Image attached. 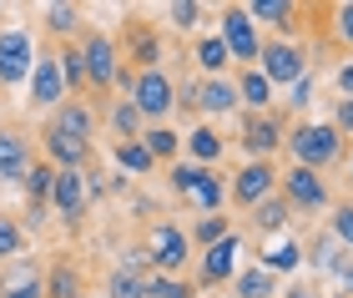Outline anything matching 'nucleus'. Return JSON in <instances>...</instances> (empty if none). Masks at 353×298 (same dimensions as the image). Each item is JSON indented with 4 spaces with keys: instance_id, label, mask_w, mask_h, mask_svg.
<instances>
[{
    "instance_id": "1",
    "label": "nucleus",
    "mask_w": 353,
    "mask_h": 298,
    "mask_svg": "<svg viewBox=\"0 0 353 298\" xmlns=\"http://www.w3.org/2000/svg\"><path fill=\"white\" fill-rule=\"evenodd\" d=\"M283 147L293 152V167L323 172L343 157V137L328 127V121H298L293 132H283Z\"/></svg>"
},
{
    "instance_id": "2",
    "label": "nucleus",
    "mask_w": 353,
    "mask_h": 298,
    "mask_svg": "<svg viewBox=\"0 0 353 298\" xmlns=\"http://www.w3.org/2000/svg\"><path fill=\"white\" fill-rule=\"evenodd\" d=\"M172 192H176V197H187L192 208H202V217H207V212H217L222 202H228V182H222L212 167L172 162Z\"/></svg>"
},
{
    "instance_id": "3",
    "label": "nucleus",
    "mask_w": 353,
    "mask_h": 298,
    "mask_svg": "<svg viewBox=\"0 0 353 298\" xmlns=\"http://www.w3.org/2000/svg\"><path fill=\"white\" fill-rule=\"evenodd\" d=\"M258 71L268 76L272 91H278V86H293V81L308 76V51H303L298 41H288V36H268L263 51H258Z\"/></svg>"
},
{
    "instance_id": "4",
    "label": "nucleus",
    "mask_w": 353,
    "mask_h": 298,
    "mask_svg": "<svg viewBox=\"0 0 353 298\" xmlns=\"http://www.w3.org/2000/svg\"><path fill=\"white\" fill-rule=\"evenodd\" d=\"M137 106V117L147 121V127H162V117L176 112V97H172V76L162 66H147V71H137V81H132V97H126Z\"/></svg>"
},
{
    "instance_id": "5",
    "label": "nucleus",
    "mask_w": 353,
    "mask_h": 298,
    "mask_svg": "<svg viewBox=\"0 0 353 298\" xmlns=\"http://www.w3.org/2000/svg\"><path fill=\"white\" fill-rule=\"evenodd\" d=\"M30 66H36V36L26 26H6L0 30V86L15 91L30 81Z\"/></svg>"
},
{
    "instance_id": "6",
    "label": "nucleus",
    "mask_w": 353,
    "mask_h": 298,
    "mask_svg": "<svg viewBox=\"0 0 353 298\" xmlns=\"http://www.w3.org/2000/svg\"><path fill=\"white\" fill-rule=\"evenodd\" d=\"M81 66H86V86L111 91L117 86V71H121V46L106 30H86L81 36Z\"/></svg>"
},
{
    "instance_id": "7",
    "label": "nucleus",
    "mask_w": 353,
    "mask_h": 298,
    "mask_svg": "<svg viewBox=\"0 0 353 298\" xmlns=\"http://www.w3.org/2000/svg\"><path fill=\"white\" fill-rule=\"evenodd\" d=\"M217 41L228 46V56L237 61V66H258V51H263V30L248 21V10H243V6H222Z\"/></svg>"
},
{
    "instance_id": "8",
    "label": "nucleus",
    "mask_w": 353,
    "mask_h": 298,
    "mask_svg": "<svg viewBox=\"0 0 353 298\" xmlns=\"http://www.w3.org/2000/svg\"><path fill=\"white\" fill-rule=\"evenodd\" d=\"M278 197L288 202V212H323L333 202L323 172H308V167H288L278 177Z\"/></svg>"
},
{
    "instance_id": "9",
    "label": "nucleus",
    "mask_w": 353,
    "mask_h": 298,
    "mask_svg": "<svg viewBox=\"0 0 353 298\" xmlns=\"http://www.w3.org/2000/svg\"><path fill=\"white\" fill-rule=\"evenodd\" d=\"M141 253H147V263H152L157 273L176 278V273H182V263H187V232L176 228V223H152Z\"/></svg>"
},
{
    "instance_id": "10",
    "label": "nucleus",
    "mask_w": 353,
    "mask_h": 298,
    "mask_svg": "<svg viewBox=\"0 0 353 298\" xmlns=\"http://www.w3.org/2000/svg\"><path fill=\"white\" fill-rule=\"evenodd\" d=\"M278 177H283V172L272 167V162H248V167H237V177H232V187H228V197H232L243 212H252L258 202L278 197Z\"/></svg>"
},
{
    "instance_id": "11",
    "label": "nucleus",
    "mask_w": 353,
    "mask_h": 298,
    "mask_svg": "<svg viewBox=\"0 0 353 298\" xmlns=\"http://www.w3.org/2000/svg\"><path fill=\"white\" fill-rule=\"evenodd\" d=\"M26 101L36 106V112H56V106L66 101V81H61V61H56V51L36 56V66H30V81H26Z\"/></svg>"
},
{
    "instance_id": "12",
    "label": "nucleus",
    "mask_w": 353,
    "mask_h": 298,
    "mask_svg": "<svg viewBox=\"0 0 353 298\" xmlns=\"http://www.w3.org/2000/svg\"><path fill=\"white\" fill-rule=\"evenodd\" d=\"M237 147L248 152V162H272V152L283 147V121L272 117V112H248Z\"/></svg>"
},
{
    "instance_id": "13",
    "label": "nucleus",
    "mask_w": 353,
    "mask_h": 298,
    "mask_svg": "<svg viewBox=\"0 0 353 298\" xmlns=\"http://www.w3.org/2000/svg\"><path fill=\"white\" fill-rule=\"evenodd\" d=\"M36 142L21 127H0V182H26V172L36 167Z\"/></svg>"
},
{
    "instance_id": "14",
    "label": "nucleus",
    "mask_w": 353,
    "mask_h": 298,
    "mask_svg": "<svg viewBox=\"0 0 353 298\" xmlns=\"http://www.w3.org/2000/svg\"><path fill=\"white\" fill-rule=\"evenodd\" d=\"M237 253H243V232H228L222 243L202 248L197 284H202V288H217V284H228V278H237Z\"/></svg>"
},
{
    "instance_id": "15",
    "label": "nucleus",
    "mask_w": 353,
    "mask_h": 298,
    "mask_svg": "<svg viewBox=\"0 0 353 298\" xmlns=\"http://www.w3.org/2000/svg\"><path fill=\"white\" fill-rule=\"evenodd\" d=\"M46 208H56L61 223H76V217L86 212V172H56Z\"/></svg>"
},
{
    "instance_id": "16",
    "label": "nucleus",
    "mask_w": 353,
    "mask_h": 298,
    "mask_svg": "<svg viewBox=\"0 0 353 298\" xmlns=\"http://www.w3.org/2000/svg\"><path fill=\"white\" fill-rule=\"evenodd\" d=\"M41 152H46V162H51L56 172H81L91 162V142H76V137L56 132V127L41 132Z\"/></svg>"
},
{
    "instance_id": "17",
    "label": "nucleus",
    "mask_w": 353,
    "mask_h": 298,
    "mask_svg": "<svg viewBox=\"0 0 353 298\" xmlns=\"http://www.w3.org/2000/svg\"><path fill=\"white\" fill-rule=\"evenodd\" d=\"M0 298H46V268L36 258L6 263V273H0Z\"/></svg>"
},
{
    "instance_id": "18",
    "label": "nucleus",
    "mask_w": 353,
    "mask_h": 298,
    "mask_svg": "<svg viewBox=\"0 0 353 298\" xmlns=\"http://www.w3.org/2000/svg\"><path fill=\"white\" fill-rule=\"evenodd\" d=\"M147 253H126V263L106 273V298H141V284H147V268L152 263H141Z\"/></svg>"
},
{
    "instance_id": "19",
    "label": "nucleus",
    "mask_w": 353,
    "mask_h": 298,
    "mask_svg": "<svg viewBox=\"0 0 353 298\" xmlns=\"http://www.w3.org/2000/svg\"><path fill=\"white\" fill-rule=\"evenodd\" d=\"M248 10V21L252 26H272V30H298L303 21V6H293V0H252V6H243Z\"/></svg>"
},
{
    "instance_id": "20",
    "label": "nucleus",
    "mask_w": 353,
    "mask_h": 298,
    "mask_svg": "<svg viewBox=\"0 0 353 298\" xmlns=\"http://www.w3.org/2000/svg\"><path fill=\"white\" fill-rule=\"evenodd\" d=\"M46 127H56V132H66V137H76V142H91V132H96V117L86 112V101H76V97H66L51 112V121Z\"/></svg>"
},
{
    "instance_id": "21",
    "label": "nucleus",
    "mask_w": 353,
    "mask_h": 298,
    "mask_svg": "<svg viewBox=\"0 0 353 298\" xmlns=\"http://www.w3.org/2000/svg\"><path fill=\"white\" fill-rule=\"evenodd\" d=\"M232 106H237V86L228 81V76H202V81H197V112L228 117Z\"/></svg>"
},
{
    "instance_id": "22",
    "label": "nucleus",
    "mask_w": 353,
    "mask_h": 298,
    "mask_svg": "<svg viewBox=\"0 0 353 298\" xmlns=\"http://www.w3.org/2000/svg\"><path fill=\"white\" fill-rule=\"evenodd\" d=\"M232 86H237V106H248V112H268L272 106V86L258 66H243L232 76Z\"/></svg>"
},
{
    "instance_id": "23",
    "label": "nucleus",
    "mask_w": 353,
    "mask_h": 298,
    "mask_svg": "<svg viewBox=\"0 0 353 298\" xmlns=\"http://www.w3.org/2000/svg\"><path fill=\"white\" fill-rule=\"evenodd\" d=\"M182 142H187V157H192L197 167H212L217 157L228 152V142H222V132H217V127H192Z\"/></svg>"
},
{
    "instance_id": "24",
    "label": "nucleus",
    "mask_w": 353,
    "mask_h": 298,
    "mask_svg": "<svg viewBox=\"0 0 353 298\" xmlns=\"http://www.w3.org/2000/svg\"><path fill=\"white\" fill-rule=\"evenodd\" d=\"M272 293H278V278H272L268 268H237L232 298H272Z\"/></svg>"
},
{
    "instance_id": "25",
    "label": "nucleus",
    "mask_w": 353,
    "mask_h": 298,
    "mask_svg": "<svg viewBox=\"0 0 353 298\" xmlns=\"http://www.w3.org/2000/svg\"><path fill=\"white\" fill-rule=\"evenodd\" d=\"M192 61L202 66V76H228V66H232L228 46H222L217 36H197V51H192Z\"/></svg>"
},
{
    "instance_id": "26",
    "label": "nucleus",
    "mask_w": 353,
    "mask_h": 298,
    "mask_svg": "<svg viewBox=\"0 0 353 298\" xmlns=\"http://www.w3.org/2000/svg\"><path fill=\"white\" fill-rule=\"evenodd\" d=\"M252 228H258L263 238H278V232L288 228V202H283V197L258 202V208H252Z\"/></svg>"
},
{
    "instance_id": "27",
    "label": "nucleus",
    "mask_w": 353,
    "mask_h": 298,
    "mask_svg": "<svg viewBox=\"0 0 353 298\" xmlns=\"http://www.w3.org/2000/svg\"><path fill=\"white\" fill-rule=\"evenodd\" d=\"M61 61V81H66V97L81 101V91H86V66H81V46H66V51H56Z\"/></svg>"
},
{
    "instance_id": "28",
    "label": "nucleus",
    "mask_w": 353,
    "mask_h": 298,
    "mask_svg": "<svg viewBox=\"0 0 353 298\" xmlns=\"http://www.w3.org/2000/svg\"><path fill=\"white\" fill-rule=\"evenodd\" d=\"M46 298H86L81 293V273H76L71 263H56V268L46 273Z\"/></svg>"
},
{
    "instance_id": "29",
    "label": "nucleus",
    "mask_w": 353,
    "mask_h": 298,
    "mask_svg": "<svg viewBox=\"0 0 353 298\" xmlns=\"http://www.w3.org/2000/svg\"><path fill=\"white\" fill-rule=\"evenodd\" d=\"M141 147L152 152V162H176V152H182V137L167 132V127H147V132H141Z\"/></svg>"
},
{
    "instance_id": "30",
    "label": "nucleus",
    "mask_w": 353,
    "mask_h": 298,
    "mask_svg": "<svg viewBox=\"0 0 353 298\" xmlns=\"http://www.w3.org/2000/svg\"><path fill=\"white\" fill-rule=\"evenodd\" d=\"M111 132H117L121 142H141L147 121L137 117V106H132V101H117V106H111Z\"/></svg>"
},
{
    "instance_id": "31",
    "label": "nucleus",
    "mask_w": 353,
    "mask_h": 298,
    "mask_svg": "<svg viewBox=\"0 0 353 298\" xmlns=\"http://www.w3.org/2000/svg\"><path fill=\"white\" fill-rule=\"evenodd\" d=\"M21 253H26V228H21V217L0 212V263H10V258H21Z\"/></svg>"
},
{
    "instance_id": "32",
    "label": "nucleus",
    "mask_w": 353,
    "mask_h": 298,
    "mask_svg": "<svg viewBox=\"0 0 353 298\" xmlns=\"http://www.w3.org/2000/svg\"><path fill=\"white\" fill-rule=\"evenodd\" d=\"M51 177H56V167L51 162H36V167H30L26 172V197H30V208H46V197H51Z\"/></svg>"
},
{
    "instance_id": "33",
    "label": "nucleus",
    "mask_w": 353,
    "mask_h": 298,
    "mask_svg": "<svg viewBox=\"0 0 353 298\" xmlns=\"http://www.w3.org/2000/svg\"><path fill=\"white\" fill-rule=\"evenodd\" d=\"M46 30H51V36H76V30H81V6H46Z\"/></svg>"
},
{
    "instance_id": "34",
    "label": "nucleus",
    "mask_w": 353,
    "mask_h": 298,
    "mask_svg": "<svg viewBox=\"0 0 353 298\" xmlns=\"http://www.w3.org/2000/svg\"><path fill=\"white\" fill-rule=\"evenodd\" d=\"M141 298H197V293H192V284H182V278L147 273V284H141Z\"/></svg>"
},
{
    "instance_id": "35",
    "label": "nucleus",
    "mask_w": 353,
    "mask_h": 298,
    "mask_svg": "<svg viewBox=\"0 0 353 298\" xmlns=\"http://www.w3.org/2000/svg\"><path fill=\"white\" fill-rule=\"evenodd\" d=\"M228 217H222V212H207V217H197V223H192V243H197V248H212V243H222V238H228Z\"/></svg>"
},
{
    "instance_id": "36",
    "label": "nucleus",
    "mask_w": 353,
    "mask_h": 298,
    "mask_svg": "<svg viewBox=\"0 0 353 298\" xmlns=\"http://www.w3.org/2000/svg\"><path fill=\"white\" fill-rule=\"evenodd\" d=\"M111 152H117V162H121L126 172H152V167H157L152 152L141 147V142H111Z\"/></svg>"
},
{
    "instance_id": "37",
    "label": "nucleus",
    "mask_w": 353,
    "mask_h": 298,
    "mask_svg": "<svg viewBox=\"0 0 353 298\" xmlns=\"http://www.w3.org/2000/svg\"><path fill=\"white\" fill-rule=\"evenodd\" d=\"M263 268H268L272 278H278V273H293V268H298V243L288 238V243L272 248V253H263Z\"/></svg>"
},
{
    "instance_id": "38",
    "label": "nucleus",
    "mask_w": 353,
    "mask_h": 298,
    "mask_svg": "<svg viewBox=\"0 0 353 298\" xmlns=\"http://www.w3.org/2000/svg\"><path fill=\"white\" fill-rule=\"evenodd\" d=\"M132 61H137V71H147L157 61V36H152V30H141V26H132Z\"/></svg>"
},
{
    "instance_id": "39",
    "label": "nucleus",
    "mask_w": 353,
    "mask_h": 298,
    "mask_svg": "<svg viewBox=\"0 0 353 298\" xmlns=\"http://www.w3.org/2000/svg\"><path fill=\"white\" fill-rule=\"evenodd\" d=\"M167 15H172V26H176V30H197V15H202V6H197V0H172V6H167Z\"/></svg>"
},
{
    "instance_id": "40",
    "label": "nucleus",
    "mask_w": 353,
    "mask_h": 298,
    "mask_svg": "<svg viewBox=\"0 0 353 298\" xmlns=\"http://www.w3.org/2000/svg\"><path fill=\"white\" fill-rule=\"evenodd\" d=\"M333 238L343 243V253H353V202H343V208L333 212Z\"/></svg>"
},
{
    "instance_id": "41",
    "label": "nucleus",
    "mask_w": 353,
    "mask_h": 298,
    "mask_svg": "<svg viewBox=\"0 0 353 298\" xmlns=\"http://www.w3.org/2000/svg\"><path fill=\"white\" fill-rule=\"evenodd\" d=\"M339 137H353V97H343L339 106H333V121H328Z\"/></svg>"
},
{
    "instance_id": "42",
    "label": "nucleus",
    "mask_w": 353,
    "mask_h": 298,
    "mask_svg": "<svg viewBox=\"0 0 353 298\" xmlns=\"http://www.w3.org/2000/svg\"><path fill=\"white\" fill-rule=\"evenodd\" d=\"M333 30H339V41H348V46H353V0L333 6Z\"/></svg>"
},
{
    "instance_id": "43",
    "label": "nucleus",
    "mask_w": 353,
    "mask_h": 298,
    "mask_svg": "<svg viewBox=\"0 0 353 298\" xmlns=\"http://www.w3.org/2000/svg\"><path fill=\"white\" fill-rule=\"evenodd\" d=\"M288 91H293V101H288L293 112H308V106H313V76H303V81H293Z\"/></svg>"
},
{
    "instance_id": "44",
    "label": "nucleus",
    "mask_w": 353,
    "mask_h": 298,
    "mask_svg": "<svg viewBox=\"0 0 353 298\" xmlns=\"http://www.w3.org/2000/svg\"><path fill=\"white\" fill-rule=\"evenodd\" d=\"M328 268H333V273H339V284H343V293L353 298V253H339V258H333V263H328Z\"/></svg>"
},
{
    "instance_id": "45",
    "label": "nucleus",
    "mask_w": 353,
    "mask_h": 298,
    "mask_svg": "<svg viewBox=\"0 0 353 298\" xmlns=\"http://www.w3.org/2000/svg\"><path fill=\"white\" fill-rule=\"evenodd\" d=\"M333 86H339V97H353V61H343V66L333 71Z\"/></svg>"
},
{
    "instance_id": "46",
    "label": "nucleus",
    "mask_w": 353,
    "mask_h": 298,
    "mask_svg": "<svg viewBox=\"0 0 353 298\" xmlns=\"http://www.w3.org/2000/svg\"><path fill=\"white\" fill-rule=\"evenodd\" d=\"M348 187H353V157H348Z\"/></svg>"
},
{
    "instance_id": "47",
    "label": "nucleus",
    "mask_w": 353,
    "mask_h": 298,
    "mask_svg": "<svg viewBox=\"0 0 353 298\" xmlns=\"http://www.w3.org/2000/svg\"><path fill=\"white\" fill-rule=\"evenodd\" d=\"M333 298H348V293H333Z\"/></svg>"
}]
</instances>
